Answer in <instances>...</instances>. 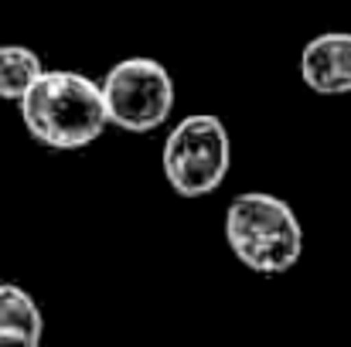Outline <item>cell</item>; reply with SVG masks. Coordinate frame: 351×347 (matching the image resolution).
Here are the masks:
<instances>
[{
    "instance_id": "5",
    "label": "cell",
    "mask_w": 351,
    "mask_h": 347,
    "mask_svg": "<svg viewBox=\"0 0 351 347\" xmlns=\"http://www.w3.org/2000/svg\"><path fill=\"white\" fill-rule=\"evenodd\" d=\"M300 79L317 96L351 92V31H324L300 51Z\"/></svg>"
},
{
    "instance_id": "6",
    "label": "cell",
    "mask_w": 351,
    "mask_h": 347,
    "mask_svg": "<svg viewBox=\"0 0 351 347\" xmlns=\"http://www.w3.org/2000/svg\"><path fill=\"white\" fill-rule=\"evenodd\" d=\"M45 317L38 300L17 283H0V347H41Z\"/></svg>"
},
{
    "instance_id": "7",
    "label": "cell",
    "mask_w": 351,
    "mask_h": 347,
    "mask_svg": "<svg viewBox=\"0 0 351 347\" xmlns=\"http://www.w3.org/2000/svg\"><path fill=\"white\" fill-rule=\"evenodd\" d=\"M45 65L34 48L24 44H0V99L3 103H21L27 89L41 79Z\"/></svg>"
},
{
    "instance_id": "4",
    "label": "cell",
    "mask_w": 351,
    "mask_h": 347,
    "mask_svg": "<svg viewBox=\"0 0 351 347\" xmlns=\"http://www.w3.org/2000/svg\"><path fill=\"white\" fill-rule=\"evenodd\" d=\"M99 89L110 123L123 133H154L174 110V79L157 58H123L103 75Z\"/></svg>"
},
{
    "instance_id": "3",
    "label": "cell",
    "mask_w": 351,
    "mask_h": 347,
    "mask_svg": "<svg viewBox=\"0 0 351 347\" xmlns=\"http://www.w3.org/2000/svg\"><path fill=\"white\" fill-rule=\"evenodd\" d=\"M232 167L229 129L219 116H184L164 140L160 170L167 188L178 198H208L215 194Z\"/></svg>"
},
{
    "instance_id": "2",
    "label": "cell",
    "mask_w": 351,
    "mask_h": 347,
    "mask_svg": "<svg viewBox=\"0 0 351 347\" xmlns=\"http://www.w3.org/2000/svg\"><path fill=\"white\" fill-rule=\"evenodd\" d=\"M226 242L245 269L259 276H280L300 262L304 229L283 198L245 191L235 194L226 208Z\"/></svg>"
},
{
    "instance_id": "1",
    "label": "cell",
    "mask_w": 351,
    "mask_h": 347,
    "mask_svg": "<svg viewBox=\"0 0 351 347\" xmlns=\"http://www.w3.org/2000/svg\"><path fill=\"white\" fill-rule=\"evenodd\" d=\"M17 106L27 136L48 150H82L110 126L99 82L69 68H45Z\"/></svg>"
}]
</instances>
